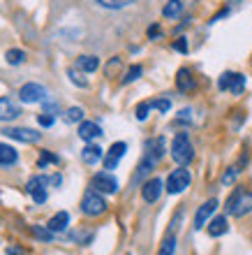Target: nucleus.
Wrapping results in <instances>:
<instances>
[{
  "mask_svg": "<svg viewBox=\"0 0 252 255\" xmlns=\"http://www.w3.org/2000/svg\"><path fill=\"white\" fill-rule=\"evenodd\" d=\"M171 158L178 162L180 167H185V165L192 162L194 151H192V144H190V137H187L185 132H178L176 137H173V141H171Z\"/></svg>",
  "mask_w": 252,
  "mask_h": 255,
  "instance_id": "f257e3e1",
  "label": "nucleus"
},
{
  "mask_svg": "<svg viewBox=\"0 0 252 255\" xmlns=\"http://www.w3.org/2000/svg\"><path fill=\"white\" fill-rule=\"evenodd\" d=\"M227 209L229 214L241 218L252 211V193H243V190H234V195L227 200Z\"/></svg>",
  "mask_w": 252,
  "mask_h": 255,
  "instance_id": "f03ea898",
  "label": "nucleus"
},
{
  "mask_svg": "<svg viewBox=\"0 0 252 255\" xmlns=\"http://www.w3.org/2000/svg\"><path fill=\"white\" fill-rule=\"evenodd\" d=\"M81 211L86 216H102L106 211V202L97 190H88L81 200Z\"/></svg>",
  "mask_w": 252,
  "mask_h": 255,
  "instance_id": "7ed1b4c3",
  "label": "nucleus"
},
{
  "mask_svg": "<svg viewBox=\"0 0 252 255\" xmlns=\"http://www.w3.org/2000/svg\"><path fill=\"white\" fill-rule=\"evenodd\" d=\"M218 86L222 88V91H232L234 95H241L243 93V88H246V77L239 72H225L222 77H220Z\"/></svg>",
  "mask_w": 252,
  "mask_h": 255,
  "instance_id": "20e7f679",
  "label": "nucleus"
},
{
  "mask_svg": "<svg viewBox=\"0 0 252 255\" xmlns=\"http://www.w3.org/2000/svg\"><path fill=\"white\" fill-rule=\"evenodd\" d=\"M190 186V172L187 169H173L169 179H167V190L171 195H178Z\"/></svg>",
  "mask_w": 252,
  "mask_h": 255,
  "instance_id": "39448f33",
  "label": "nucleus"
},
{
  "mask_svg": "<svg viewBox=\"0 0 252 255\" xmlns=\"http://www.w3.org/2000/svg\"><path fill=\"white\" fill-rule=\"evenodd\" d=\"M47 183H49V179L47 176H40V174L33 176V179L28 181L26 190L37 204H44V202H47Z\"/></svg>",
  "mask_w": 252,
  "mask_h": 255,
  "instance_id": "423d86ee",
  "label": "nucleus"
},
{
  "mask_svg": "<svg viewBox=\"0 0 252 255\" xmlns=\"http://www.w3.org/2000/svg\"><path fill=\"white\" fill-rule=\"evenodd\" d=\"M19 98H21V102H28V105L42 102V100H47V88L40 86V84H26V86H21Z\"/></svg>",
  "mask_w": 252,
  "mask_h": 255,
  "instance_id": "0eeeda50",
  "label": "nucleus"
},
{
  "mask_svg": "<svg viewBox=\"0 0 252 255\" xmlns=\"http://www.w3.org/2000/svg\"><path fill=\"white\" fill-rule=\"evenodd\" d=\"M2 132L16 141H26V144H35V141L42 137V132H35L30 128H5Z\"/></svg>",
  "mask_w": 252,
  "mask_h": 255,
  "instance_id": "6e6552de",
  "label": "nucleus"
},
{
  "mask_svg": "<svg viewBox=\"0 0 252 255\" xmlns=\"http://www.w3.org/2000/svg\"><path fill=\"white\" fill-rule=\"evenodd\" d=\"M93 188L97 190V193L111 195L118 190V181H116L109 172H100V174H95V179H93Z\"/></svg>",
  "mask_w": 252,
  "mask_h": 255,
  "instance_id": "1a4fd4ad",
  "label": "nucleus"
},
{
  "mask_svg": "<svg viewBox=\"0 0 252 255\" xmlns=\"http://www.w3.org/2000/svg\"><path fill=\"white\" fill-rule=\"evenodd\" d=\"M125 151H127V144H125V141H116V144L109 148V153H106V158H104V167L106 169H113L120 162V158L125 155Z\"/></svg>",
  "mask_w": 252,
  "mask_h": 255,
  "instance_id": "9d476101",
  "label": "nucleus"
},
{
  "mask_svg": "<svg viewBox=\"0 0 252 255\" xmlns=\"http://www.w3.org/2000/svg\"><path fill=\"white\" fill-rule=\"evenodd\" d=\"M215 209H218V202H215V200H208L206 204H201L199 211H197V216H194V228H197V230L204 228L206 221L213 216V211H215Z\"/></svg>",
  "mask_w": 252,
  "mask_h": 255,
  "instance_id": "9b49d317",
  "label": "nucleus"
},
{
  "mask_svg": "<svg viewBox=\"0 0 252 255\" xmlns=\"http://www.w3.org/2000/svg\"><path fill=\"white\" fill-rule=\"evenodd\" d=\"M141 195H144V200L146 202H155L162 195V181L160 179H151V181L144 183V188H141Z\"/></svg>",
  "mask_w": 252,
  "mask_h": 255,
  "instance_id": "f8f14e48",
  "label": "nucleus"
},
{
  "mask_svg": "<svg viewBox=\"0 0 252 255\" xmlns=\"http://www.w3.org/2000/svg\"><path fill=\"white\" fill-rule=\"evenodd\" d=\"M100 134H102V128L97 126V123L81 121V126H79V137H81V139L90 141V139H95V137H100Z\"/></svg>",
  "mask_w": 252,
  "mask_h": 255,
  "instance_id": "ddd939ff",
  "label": "nucleus"
},
{
  "mask_svg": "<svg viewBox=\"0 0 252 255\" xmlns=\"http://www.w3.org/2000/svg\"><path fill=\"white\" fill-rule=\"evenodd\" d=\"M102 158H104V153H102V148L97 146V144H88V146L81 151V160L86 162V165H95V162H100Z\"/></svg>",
  "mask_w": 252,
  "mask_h": 255,
  "instance_id": "4468645a",
  "label": "nucleus"
},
{
  "mask_svg": "<svg viewBox=\"0 0 252 255\" xmlns=\"http://www.w3.org/2000/svg\"><path fill=\"white\" fill-rule=\"evenodd\" d=\"M19 114H21V109L16 107L12 100H7V98L0 100V121H12V119H16Z\"/></svg>",
  "mask_w": 252,
  "mask_h": 255,
  "instance_id": "2eb2a0df",
  "label": "nucleus"
},
{
  "mask_svg": "<svg viewBox=\"0 0 252 255\" xmlns=\"http://www.w3.org/2000/svg\"><path fill=\"white\" fill-rule=\"evenodd\" d=\"M155 162H158V158H155V155H151V153H148L146 158L141 160V165H139V172L134 174V183H141V181H144V179H146V176L151 174V169L155 167Z\"/></svg>",
  "mask_w": 252,
  "mask_h": 255,
  "instance_id": "dca6fc26",
  "label": "nucleus"
},
{
  "mask_svg": "<svg viewBox=\"0 0 252 255\" xmlns=\"http://www.w3.org/2000/svg\"><path fill=\"white\" fill-rule=\"evenodd\" d=\"M67 223H70V216H67V211H60V214H56L51 221H49L47 228L51 230L53 235H56V232H63V230L67 228Z\"/></svg>",
  "mask_w": 252,
  "mask_h": 255,
  "instance_id": "f3484780",
  "label": "nucleus"
},
{
  "mask_svg": "<svg viewBox=\"0 0 252 255\" xmlns=\"http://www.w3.org/2000/svg\"><path fill=\"white\" fill-rule=\"evenodd\" d=\"M77 67L84 70V72H95L100 67V58L97 56H79L77 58Z\"/></svg>",
  "mask_w": 252,
  "mask_h": 255,
  "instance_id": "a211bd4d",
  "label": "nucleus"
},
{
  "mask_svg": "<svg viewBox=\"0 0 252 255\" xmlns=\"http://www.w3.org/2000/svg\"><path fill=\"white\" fill-rule=\"evenodd\" d=\"M16 160H19V153H16L12 146H7V144H0V165L5 167V165H14Z\"/></svg>",
  "mask_w": 252,
  "mask_h": 255,
  "instance_id": "6ab92c4d",
  "label": "nucleus"
},
{
  "mask_svg": "<svg viewBox=\"0 0 252 255\" xmlns=\"http://www.w3.org/2000/svg\"><path fill=\"white\" fill-rule=\"evenodd\" d=\"M176 86H178V91H192V88H194L192 74L187 72V70H178V77H176Z\"/></svg>",
  "mask_w": 252,
  "mask_h": 255,
  "instance_id": "aec40b11",
  "label": "nucleus"
},
{
  "mask_svg": "<svg viewBox=\"0 0 252 255\" xmlns=\"http://www.w3.org/2000/svg\"><path fill=\"white\" fill-rule=\"evenodd\" d=\"M225 232H227V218H225V216L213 218L211 225H208V235H211V237H222Z\"/></svg>",
  "mask_w": 252,
  "mask_h": 255,
  "instance_id": "412c9836",
  "label": "nucleus"
},
{
  "mask_svg": "<svg viewBox=\"0 0 252 255\" xmlns=\"http://www.w3.org/2000/svg\"><path fill=\"white\" fill-rule=\"evenodd\" d=\"M180 12H183V2L180 0H169L165 5V9H162V14H165L167 19H176Z\"/></svg>",
  "mask_w": 252,
  "mask_h": 255,
  "instance_id": "4be33fe9",
  "label": "nucleus"
},
{
  "mask_svg": "<svg viewBox=\"0 0 252 255\" xmlns=\"http://www.w3.org/2000/svg\"><path fill=\"white\" fill-rule=\"evenodd\" d=\"M97 5L106 7V9H123V7L132 5V2H137V0H95Z\"/></svg>",
  "mask_w": 252,
  "mask_h": 255,
  "instance_id": "5701e85b",
  "label": "nucleus"
},
{
  "mask_svg": "<svg viewBox=\"0 0 252 255\" xmlns=\"http://www.w3.org/2000/svg\"><path fill=\"white\" fill-rule=\"evenodd\" d=\"M5 58H7V63H9V65H19V63L26 61V54H23L21 49H9V51L5 54Z\"/></svg>",
  "mask_w": 252,
  "mask_h": 255,
  "instance_id": "b1692460",
  "label": "nucleus"
},
{
  "mask_svg": "<svg viewBox=\"0 0 252 255\" xmlns=\"http://www.w3.org/2000/svg\"><path fill=\"white\" fill-rule=\"evenodd\" d=\"M173 251H176V239H173V237H169V239H165V244H162L160 255H173Z\"/></svg>",
  "mask_w": 252,
  "mask_h": 255,
  "instance_id": "393cba45",
  "label": "nucleus"
},
{
  "mask_svg": "<svg viewBox=\"0 0 252 255\" xmlns=\"http://www.w3.org/2000/svg\"><path fill=\"white\" fill-rule=\"evenodd\" d=\"M84 119V109L81 107H72V109H67V121L70 123H77Z\"/></svg>",
  "mask_w": 252,
  "mask_h": 255,
  "instance_id": "a878e982",
  "label": "nucleus"
},
{
  "mask_svg": "<svg viewBox=\"0 0 252 255\" xmlns=\"http://www.w3.org/2000/svg\"><path fill=\"white\" fill-rule=\"evenodd\" d=\"M33 232H35V237H40V239H44V242H51V237H53L51 230H49V228L44 230V228H40V225H35Z\"/></svg>",
  "mask_w": 252,
  "mask_h": 255,
  "instance_id": "bb28decb",
  "label": "nucleus"
},
{
  "mask_svg": "<svg viewBox=\"0 0 252 255\" xmlns=\"http://www.w3.org/2000/svg\"><path fill=\"white\" fill-rule=\"evenodd\" d=\"M47 162H56V165H58V155L49 153V151H42V155H40V169L44 167Z\"/></svg>",
  "mask_w": 252,
  "mask_h": 255,
  "instance_id": "cd10ccee",
  "label": "nucleus"
},
{
  "mask_svg": "<svg viewBox=\"0 0 252 255\" xmlns=\"http://www.w3.org/2000/svg\"><path fill=\"white\" fill-rule=\"evenodd\" d=\"M153 105L151 102H141L139 107H137V119H139V121H146V116H148V109H151Z\"/></svg>",
  "mask_w": 252,
  "mask_h": 255,
  "instance_id": "c85d7f7f",
  "label": "nucleus"
},
{
  "mask_svg": "<svg viewBox=\"0 0 252 255\" xmlns=\"http://www.w3.org/2000/svg\"><path fill=\"white\" fill-rule=\"evenodd\" d=\"M139 74H141V65H134V67H130V72H127V77H125V79H123V84H130V81L139 79Z\"/></svg>",
  "mask_w": 252,
  "mask_h": 255,
  "instance_id": "c756f323",
  "label": "nucleus"
},
{
  "mask_svg": "<svg viewBox=\"0 0 252 255\" xmlns=\"http://www.w3.org/2000/svg\"><path fill=\"white\" fill-rule=\"evenodd\" d=\"M37 123H40L42 128H49V126H53V116L44 112V114H40V116H37Z\"/></svg>",
  "mask_w": 252,
  "mask_h": 255,
  "instance_id": "7c9ffc66",
  "label": "nucleus"
},
{
  "mask_svg": "<svg viewBox=\"0 0 252 255\" xmlns=\"http://www.w3.org/2000/svg\"><path fill=\"white\" fill-rule=\"evenodd\" d=\"M173 49H176V51H180V54H187V42H185V37H178V40L173 42Z\"/></svg>",
  "mask_w": 252,
  "mask_h": 255,
  "instance_id": "2f4dec72",
  "label": "nucleus"
},
{
  "mask_svg": "<svg viewBox=\"0 0 252 255\" xmlns=\"http://www.w3.org/2000/svg\"><path fill=\"white\" fill-rule=\"evenodd\" d=\"M155 109H160V112H169V107H171V102L169 100H155V102H151Z\"/></svg>",
  "mask_w": 252,
  "mask_h": 255,
  "instance_id": "473e14b6",
  "label": "nucleus"
},
{
  "mask_svg": "<svg viewBox=\"0 0 252 255\" xmlns=\"http://www.w3.org/2000/svg\"><path fill=\"white\" fill-rule=\"evenodd\" d=\"M70 77H72V81H74V84H79V86H86V79H79L74 70H70Z\"/></svg>",
  "mask_w": 252,
  "mask_h": 255,
  "instance_id": "72a5a7b5",
  "label": "nucleus"
},
{
  "mask_svg": "<svg viewBox=\"0 0 252 255\" xmlns=\"http://www.w3.org/2000/svg\"><path fill=\"white\" fill-rule=\"evenodd\" d=\"M234 176H236V169H232V172H227V174L222 176V181H225V183H232V181H234Z\"/></svg>",
  "mask_w": 252,
  "mask_h": 255,
  "instance_id": "f704fd0d",
  "label": "nucleus"
},
{
  "mask_svg": "<svg viewBox=\"0 0 252 255\" xmlns=\"http://www.w3.org/2000/svg\"><path fill=\"white\" fill-rule=\"evenodd\" d=\"M148 35H151V37H158V35H160V28L158 26H151V28H148Z\"/></svg>",
  "mask_w": 252,
  "mask_h": 255,
  "instance_id": "c9c22d12",
  "label": "nucleus"
}]
</instances>
